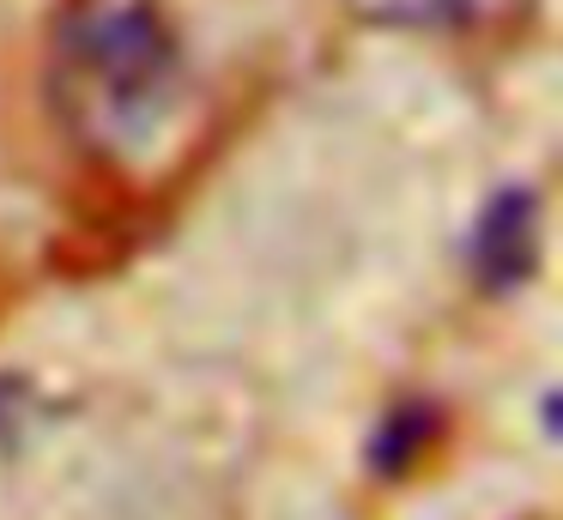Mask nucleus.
<instances>
[{
	"label": "nucleus",
	"mask_w": 563,
	"mask_h": 520,
	"mask_svg": "<svg viewBox=\"0 0 563 520\" xmlns=\"http://www.w3.org/2000/svg\"><path fill=\"white\" fill-rule=\"evenodd\" d=\"M37 85L55 133L79 157L146 169L170 152L195 73L170 0H55Z\"/></svg>",
	"instance_id": "obj_1"
},
{
	"label": "nucleus",
	"mask_w": 563,
	"mask_h": 520,
	"mask_svg": "<svg viewBox=\"0 0 563 520\" xmlns=\"http://www.w3.org/2000/svg\"><path fill=\"white\" fill-rule=\"evenodd\" d=\"M533 248H539V206H533V193L521 188V193H509V200H497V212L478 224L473 261L490 285H509V278H521L527 266H533Z\"/></svg>",
	"instance_id": "obj_2"
},
{
	"label": "nucleus",
	"mask_w": 563,
	"mask_h": 520,
	"mask_svg": "<svg viewBox=\"0 0 563 520\" xmlns=\"http://www.w3.org/2000/svg\"><path fill=\"white\" fill-rule=\"evenodd\" d=\"M376 24H406V31H485L521 12L527 0H352Z\"/></svg>",
	"instance_id": "obj_3"
}]
</instances>
